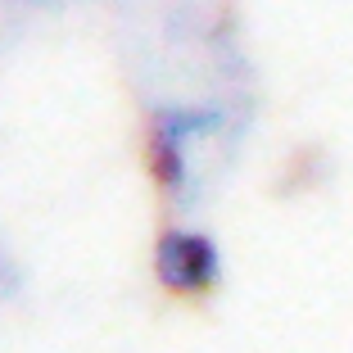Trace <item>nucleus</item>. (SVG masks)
I'll return each instance as SVG.
<instances>
[{
  "label": "nucleus",
  "instance_id": "1",
  "mask_svg": "<svg viewBox=\"0 0 353 353\" xmlns=\"http://www.w3.org/2000/svg\"><path fill=\"white\" fill-rule=\"evenodd\" d=\"M150 272H154L159 290L172 294V299H181V303L208 299V294L222 285V245H218V236H208L204 227L168 222L154 236Z\"/></svg>",
  "mask_w": 353,
  "mask_h": 353
},
{
  "label": "nucleus",
  "instance_id": "2",
  "mask_svg": "<svg viewBox=\"0 0 353 353\" xmlns=\"http://www.w3.org/2000/svg\"><path fill=\"white\" fill-rule=\"evenodd\" d=\"M218 127L213 109H163L150 118L145 132V163L154 186L172 199H186L195 186V159L208 145V136Z\"/></svg>",
  "mask_w": 353,
  "mask_h": 353
}]
</instances>
